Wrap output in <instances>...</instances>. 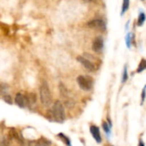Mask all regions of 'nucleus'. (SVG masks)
Segmentation results:
<instances>
[{
  "label": "nucleus",
  "mask_w": 146,
  "mask_h": 146,
  "mask_svg": "<svg viewBox=\"0 0 146 146\" xmlns=\"http://www.w3.org/2000/svg\"><path fill=\"white\" fill-rule=\"evenodd\" d=\"M58 137L65 143V145H67L68 146H72L71 142H70V139H69L65 134H63V133H59V134H58Z\"/></svg>",
  "instance_id": "obj_11"
},
{
  "label": "nucleus",
  "mask_w": 146,
  "mask_h": 146,
  "mask_svg": "<svg viewBox=\"0 0 146 146\" xmlns=\"http://www.w3.org/2000/svg\"><path fill=\"white\" fill-rule=\"evenodd\" d=\"M39 95H40V101L44 107H49L52 102V96L49 86L46 81H44L39 88Z\"/></svg>",
  "instance_id": "obj_2"
},
{
  "label": "nucleus",
  "mask_w": 146,
  "mask_h": 146,
  "mask_svg": "<svg viewBox=\"0 0 146 146\" xmlns=\"http://www.w3.org/2000/svg\"><path fill=\"white\" fill-rule=\"evenodd\" d=\"M88 27L90 28H93L98 31H105L106 30V23L102 19H93L88 22Z\"/></svg>",
  "instance_id": "obj_5"
},
{
  "label": "nucleus",
  "mask_w": 146,
  "mask_h": 146,
  "mask_svg": "<svg viewBox=\"0 0 146 146\" xmlns=\"http://www.w3.org/2000/svg\"><path fill=\"white\" fill-rule=\"evenodd\" d=\"M59 89H60V93H61V97L63 99V102H64V104L70 108L71 106H73L74 104V99L72 98V97L70 96V92L66 88V86L62 84H60V86H59Z\"/></svg>",
  "instance_id": "obj_4"
},
{
  "label": "nucleus",
  "mask_w": 146,
  "mask_h": 146,
  "mask_svg": "<svg viewBox=\"0 0 146 146\" xmlns=\"http://www.w3.org/2000/svg\"><path fill=\"white\" fill-rule=\"evenodd\" d=\"M8 86H6V85H4V84H2V85H0V92L1 93H5L7 91H8Z\"/></svg>",
  "instance_id": "obj_18"
},
{
  "label": "nucleus",
  "mask_w": 146,
  "mask_h": 146,
  "mask_svg": "<svg viewBox=\"0 0 146 146\" xmlns=\"http://www.w3.org/2000/svg\"><path fill=\"white\" fill-rule=\"evenodd\" d=\"M145 15L144 12H142V13L139 14V16L138 18V25L142 26L145 23Z\"/></svg>",
  "instance_id": "obj_13"
},
{
  "label": "nucleus",
  "mask_w": 146,
  "mask_h": 146,
  "mask_svg": "<svg viewBox=\"0 0 146 146\" xmlns=\"http://www.w3.org/2000/svg\"><path fill=\"white\" fill-rule=\"evenodd\" d=\"M104 49V39L102 37H98L95 38L92 44V50L95 52H101Z\"/></svg>",
  "instance_id": "obj_8"
},
{
  "label": "nucleus",
  "mask_w": 146,
  "mask_h": 146,
  "mask_svg": "<svg viewBox=\"0 0 146 146\" xmlns=\"http://www.w3.org/2000/svg\"><path fill=\"white\" fill-rule=\"evenodd\" d=\"M86 1H88V2H91V1H93V0H86Z\"/></svg>",
  "instance_id": "obj_22"
},
{
  "label": "nucleus",
  "mask_w": 146,
  "mask_h": 146,
  "mask_svg": "<svg viewBox=\"0 0 146 146\" xmlns=\"http://www.w3.org/2000/svg\"><path fill=\"white\" fill-rule=\"evenodd\" d=\"M139 146H145V143L140 139L139 140Z\"/></svg>",
  "instance_id": "obj_21"
},
{
  "label": "nucleus",
  "mask_w": 146,
  "mask_h": 146,
  "mask_svg": "<svg viewBox=\"0 0 146 146\" xmlns=\"http://www.w3.org/2000/svg\"><path fill=\"white\" fill-rule=\"evenodd\" d=\"M77 61L79 62H80L83 67H85L87 70H89L91 72H94L97 69L96 65L92 62H91L88 58H86L85 56H78L77 57Z\"/></svg>",
  "instance_id": "obj_6"
},
{
  "label": "nucleus",
  "mask_w": 146,
  "mask_h": 146,
  "mask_svg": "<svg viewBox=\"0 0 146 146\" xmlns=\"http://www.w3.org/2000/svg\"><path fill=\"white\" fill-rule=\"evenodd\" d=\"M77 83L79 86L84 91H90L93 86V80L87 75H80L77 78Z\"/></svg>",
  "instance_id": "obj_3"
},
{
  "label": "nucleus",
  "mask_w": 146,
  "mask_h": 146,
  "mask_svg": "<svg viewBox=\"0 0 146 146\" xmlns=\"http://www.w3.org/2000/svg\"><path fill=\"white\" fill-rule=\"evenodd\" d=\"M146 68V61L145 59H142L139 65V68L137 69V73H141L143 72L145 69Z\"/></svg>",
  "instance_id": "obj_12"
},
{
  "label": "nucleus",
  "mask_w": 146,
  "mask_h": 146,
  "mask_svg": "<svg viewBox=\"0 0 146 146\" xmlns=\"http://www.w3.org/2000/svg\"><path fill=\"white\" fill-rule=\"evenodd\" d=\"M51 143L46 139H40L34 146H50Z\"/></svg>",
  "instance_id": "obj_10"
},
{
  "label": "nucleus",
  "mask_w": 146,
  "mask_h": 146,
  "mask_svg": "<svg viewBox=\"0 0 146 146\" xmlns=\"http://www.w3.org/2000/svg\"><path fill=\"white\" fill-rule=\"evenodd\" d=\"M129 0H123V4H122V10H121V15H123L129 8Z\"/></svg>",
  "instance_id": "obj_15"
},
{
  "label": "nucleus",
  "mask_w": 146,
  "mask_h": 146,
  "mask_svg": "<svg viewBox=\"0 0 146 146\" xmlns=\"http://www.w3.org/2000/svg\"><path fill=\"white\" fill-rule=\"evenodd\" d=\"M50 116L53 121L59 123H62L65 121L64 107H63V104L61 101L56 100L54 103L52 109L50 110Z\"/></svg>",
  "instance_id": "obj_1"
},
{
  "label": "nucleus",
  "mask_w": 146,
  "mask_h": 146,
  "mask_svg": "<svg viewBox=\"0 0 146 146\" xmlns=\"http://www.w3.org/2000/svg\"><path fill=\"white\" fill-rule=\"evenodd\" d=\"M103 128H104L105 133H106L108 136H110V128H111V126L109 125L107 122H104V123H103Z\"/></svg>",
  "instance_id": "obj_14"
},
{
  "label": "nucleus",
  "mask_w": 146,
  "mask_h": 146,
  "mask_svg": "<svg viewBox=\"0 0 146 146\" xmlns=\"http://www.w3.org/2000/svg\"><path fill=\"white\" fill-rule=\"evenodd\" d=\"M127 78H128V74H127V67L124 68V71H123V76H122V83L126 82L127 80Z\"/></svg>",
  "instance_id": "obj_16"
},
{
  "label": "nucleus",
  "mask_w": 146,
  "mask_h": 146,
  "mask_svg": "<svg viewBox=\"0 0 146 146\" xmlns=\"http://www.w3.org/2000/svg\"><path fill=\"white\" fill-rule=\"evenodd\" d=\"M145 99V87H144V89L142 91V104L144 103Z\"/></svg>",
  "instance_id": "obj_20"
},
{
  "label": "nucleus",
  "mask_w": 146,
  "mask_h": 146,
  "mask_svg": "<svg viewBox=\"0 0 146 146\" xmlns=\"http://www.w3.org/2000/svg\"><path fill=\"white\" fill-rule=\"evenodd\" d=\"M90 132H91V134L92 135V137L94 138L95 141L98 144H100L102 142V137H101V134H100V131H99V128L94 125H92L90 127Z\"/></svg>",
  "instance_id": "obj_9"
},
{
  "label": "nucleus",
  "mask_w": 146,
  "mask_h": 146,
  "mask_svg": "<svg viewBox=\"0 0 146 146\" xmlns=\"http://www.w3.org/2000/svg\"><path fill=\"white\" fill-rule=\"evenodd\" d=\"M3 100H4L7 104H13L12 98H11V97H10L9 95H4V96H3Z\"/></svg>",
  "instance_id": "obj_17"
},
{
  "label": "nucleus",
  "mask_w": 146,
  "mask_h": 146,
  "mask_svg": "<svg viewBox=\"0 0 146 146\" xmlns=\"http://www.w3.org/2000/svg\"><path fill=\"white\" fill-rule=\"evenodd\" d=\"M126 44H127V47L130 48V46H131V34L130 33H127V35L126 37Z\"/></svg>",
  "instance_id": "obj_19"
},
{
  "label": "nucleus",
  "mask_w": 146,
  "mask_h": 146,
  "mask_svg": "<svg viewBox=\"0 0 146 146\" xmlns=\"http://www.w3.org/2000/svg\"><path fill=\"white\" fill-rule=\"evenodd\" d=\"M15 102L16 105L19 106L20 108H26L27 106V95H24V94H21V93L16 94L15 98Z\"/></svg>",
  "instance_id": "obj_7"
}]
</instances>
